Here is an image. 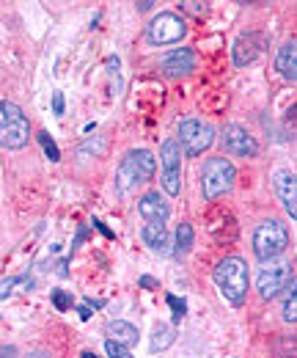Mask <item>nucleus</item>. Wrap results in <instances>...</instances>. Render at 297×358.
<instances>
[{
  "label": "nucleus",
  "instance_id": "obj_6",
  "mask_svg": "<svg viewBox=\"0 0 297 358\" xmlns=\"http://www.w3.org/2000/svg\"><path fill=\"white\" fill-rule=\"evenodd\" d=\"M179 149H184L187 157H198L215 143V127L201 119H184L179 122Z\"/></svg>",
  "mask_w": 297,
  "mask_h": 358
},
{
  "label": "nucleus",
  "instance_id": "obj_5",
  "mask_svg": "<svg viewBox=\"0 0 297 358\" xmlns=\"http://www.w3.org/2000/svg\"><path fill=\"white\" fill-rule=\"evenodd\" d=\"M289 248V231L281 221H264L254 231V254L259 262H273Z\"/></svg>",
  "mask_w": 297,
  "mask_h": 358
},
{
  "label": "nucleus",
  "instance_id": "obj_15",
  "mask_svg": "<svg viewBox=\"0 0 297 358\" xmlns=\"http://www.w3.org/2000/svg\"><path fill=\"white\" fill-rule=\"evenodd\" d=\"M275 72L284 78V80H292L295 83L297 78V42H287V45L278 50L275 55Z\"/></svg>",
  "mask_w": 297,
  "mask_h": 358
},
{
  "label": "nucleus",
  "instance_id": "obj_22",
  "mask_svg": "<svg viewBox=\"0 0 297 358\" xmlns=\"http://www.w3.org/2000/svg\"><path fill=\"white\" fill-rule=\"evenodd\" d=\"M39 143H42L44 155H47V160H50V163H58V160H61V152H58V146H55L52 135H50V133H39Z\"/></svg>",
  "mask_w": 297,
  "mask_h": 358
},
{
  "label": "nucleus",
  "instance_id": "obj_8",
  "mask_svg": "<svg viewBox=\"0 0 297 358\" xmlns=\"http://www.w3.org/2000/svg\"><path fill=\"white\" fill-rule=\"evenodd\" d=\"M184 34H187V25H184V20H182L179 14H173V11L157 14V17L149 22V28H146V39H149V45H154V47L176 45V42L184 39Z\"/></svg>",
  "mask_w": 297,
  "mask_h": 358
},
{
  "label": "nucleus",
  "instance_id": "obj_18",
  "mask_svg": "<svg viewBox=\"0 0 297 358\" xmlns=\"http://www.w3.org/2000/svg\"><path fill=\"white\" fill-rule=\"evenodd\" d=\"M193 240H196V234H193V226H190V224H179V226H176V243H173V257H176V259L187 257V254L193 251Z\"/></svg>",
  "mask_w": 297,
  "mask_h": 358
},
{
  "label": "nucleus",
  "instance_id": "obj_33",
  "mask_svg": "<svg viewBox=\"0 0 297 358\" xmlns=\"http://www.w3.org/2000/svg\"><path fill=\"white\" fill-rule=\"evenodd\" d=\"M58 275H61V278H66V275H69V270H66V259L58 265Z\"/></svg>",
  "mask_w": 297,
  "mask_h": 358
},
{
  "label": "nucleus",
  "instance_id": "obj_29",
  "mask_svg": "<svg viewBox=\"0 0 297 358\" xmlns=\"http://www.w3.org/2000/svg\"><path fill=\"white\" fill-rule=\"evenodd\" d=\"M94 226H96V229H99V231H102V234H105V237H108V240H113V237H116V234H113V231H110V229H108V226L102 224V221H99V218H94Z\"/></svg>",
  "mask_w": 297,
  "mask_h": 358
},
{
  "label": "nucleus",
  "instance_id": "obj_28",
  "mask_svg": "<svg viewBox=\"0 0 297 358\" xmlns=\"http://www.w3.org/2000/svg\"><path fill=\"white\" fill-rule=\"evenodd\" d=\"M0 358H17V348L14 345H0Z\"/></svg>",
  "mask_w": 297,
  "mask_h": 358
},
{
  "label": "nucleus",
  "instance_id": "obj_21",
  "mask_svg": "<svg viewBox=\"0 0 297 358\" xmlns=\"http://www.w3.org/2000/svg\"><path fill=\"white\" fill-rule=\"evenodd\" d=\"M284 322H295L297 320V292H295V278L289 281V287L284 289Z\"/></svg>",
  "mask_w": 297,
  "mask_h": 358
},
{
  "label": "nucleus",
  "instance_id": "obj_35",
  "mask_svg": "<svg viewBox=\"0 0 297 358\" xmlns=\"http://www.w3.org/2000/svg\"><path fill=\"white\" fill-rule=\"evenodd\" d=\"M85 303H88V306H94V309H102V306H105V303H102V301H94V298H88V301H85Z\"/></svg>",
  "mask_w": 297,
  "mask_h": 358
},
{
  "label": "nucleus",
  "instance_id": "obj_36",
  "mask_svg": "<svg viewBox=\"0 0 297 358\" xmlns=\"http://www.w3.org/2000/svg\"><path fill=\"white\" fill-rule=\"evenodd\" d=\"M80 358H99V356H96V353H91V350H83V353H80Z\"/></svg>",
  "mask_w": 297,
  "mask_h": 358
},
{
  "label": "nucleus",
  "instance_id": "obj_24",
  "mask_svg": "<svg viewBox=\"0 0 297 358\" xmlns=\"http://www.w3.org/2000/svg\"><path fill=\"white\" fill-rule=\"evenodd\" d=\"M105 350H108V356L110 358H132L129 348L119 345V342H113V339H105Z\"/></svg>",
  "mask_w": 297,
  "mask_h": 358
},
{
  "label": "nucleus",
  "instance_id": "obj_20",
  "mask_svg": "<svg viewBox=\"0 0 297 358\" xmlns=\"http://www.w3.org/2000/svg\"><path fill=\"white\" fill-rule=\"evenodd\" d=\"M173 339H176V336H173V328H171V325H163V322H160V325L154 328V334H152V342H149V350H152V353H160V350H168L171 345H173Z\"/></svg>",
  "mask_w": 297,
  "mask_h": 358
},
{
  "label": "nucleus",
  "instance_id": "obj_14",
  "mask_svg": "<svg viewBox=\"0 0 297 358\" xmlns=\"http://www.w3.org/2000/svg\"><path fill=\"white\" fill-rule=\"evenodd\" d=\"M160 69L171 75V78H179V75H190L196 69V55L190 47H182V50H171L168 55H163L160 61Z\"/></svg>",
  "mask_w": 297,
  "mask_h": 358
},
{
  "label": "nucleus",
  "instance_id": "obj_17",
  "mask_svg": "<svg viewBox=\"0 0 297 358\" xmlns=\"http://www.w3.org/2000/svg\"><path fill=\"white\" fill-rule=\"evenodd\" d=\"M140 237H143V243L154 251V254H168V229L166 224H146L143 226V231H140Z\"/></svg>",
  "mask_w": 297,
  "mask_h": 358
},
{
  "label": "nucleus",
  "instance_id": "obj_11",
  "mask_svg": "<svg viewBox=\"0 0 297 358\" xmlns=\"http://www.w3.org/2000/svg\"><path fill=\"white\" fill-rule=\"evenodd\" d=\"M273 187H275V193H278V199H281L287 215L295 221L297 218V177L292 171L281 169V171L273 174Z\"/></svg>",
  "mask_w": 297,
  "mask_h": 358
},
{
  "label": "nucleus",
  "instance_id": "obj_25",
  "mask_svg": "<svg viewBox=\"0 0 297 358\" xmlns=\"http://www.w3.org/2000/svg\"><path fill=\"white\" fill-rule=\"evenodd\" d=\"M168 306H171V312H173V322H182V317L187 314V303L179 301L176 295H168Z\"/></svg>",
  "mask_w": 297,
  "mask_h": 358
},
{
  "label": "nucleus",
  "instance_id": "obj_4",
  "mask_svg": "<svg viewBox=\"0 0 297 358\" xmlns=\"http://www.w3.org/2000/svg\"><path fill=\"white\" fill-rule=\"evenodd\" d=\"M234 179H237V169L231 160L226 157H210L201 169V193L207 201H217L223 199L226 193H231L234 187Z\"/></svg>",
  "mask_w": 297,
  "mask_h": 358
},
{
  "label": "nucleus",
  "instance_id": "obj_30",
  "mask_svg": "<svg viewBox=\"0 0 297 358\" xmlns=\"http://www.w3.org/2000/svg\"><path fill=\"white\" fill-rule=\"evenodd\" d=\"M140 287H143V289H157L160 284H157L154 278H149V275H143V278H140Z\"/></svg>",
  "mask_w": 297,
  "mask_h": 358
},
{
  "label": "nucleus",
  "instance_id": "obj_34",
  "mask_svg": "<svg viewBox=\"0 0 297 358\" xmlns=\"http://www.w3.org/2000/svg\"><path fill=\"white\" fill-rule=\"evenodd\" d=\"M25 358H50V356H47L44 350H34V353H28Z\"/></svg>",
  "mask_w": 297,
  "mask_h": 358
},
{
  "label": "nucleus",
  "instance_id": "obj_32",
  "mask_svg": "<svg viewBox=\"0 0 297 358\" xmlns=\"http://www.w3.org/2000/svg\"><path fill=\"white\" fill-rule=\"evenodd\" d=\"M78 314H80V320H91V309H88V306H80Z\"/></svg>",
  "mask_w": 297,
  "mask_h": 358
},
{
  "label": "nucleus",
  "instance_id": "obj_13",
  "mask_svg": "<svg viewBox=\"0 0 297 358\" xmlns=\"http://www.w3.org/2000/svg\"><path fill=\"white\" fill-rule=\"evenodd\" d=\"M261 50H264V36H261V34H242V36L234 42V50H231L234 66H248V64H254L256 58L261 55Z\"/></svg>",
  "mask_w": 297,
  "mask_h": 358
},
{
  "label": "nucleus",
  "instance_id": "obj_9",
  "mask_svg": "<svg viewBox=\"0 0 297 358\" xmlns=\"http://www.w3.org/2000/svg\"><path fill=\"white\" fill-rule=\"evenodd\" d=\"M160 166H163V190L168 196L182 193V149L176 138H166L160 146Z\"/></svg>",
  "mask_w": 297,
  "mask_h": 358
},
{
  "label": "nucleus",
  "instance_id": "obj_12",
  "mask_svg": "<svg viewBox=\"0 0 297 358\" xmlns=\"http://www.w3.org/2000/svg\"><path fill=\"white\" fill-rule=\"evenodd\" d=\"M138 213H140V218H143L146 224H166L171 215V207H168V201L160 196V190H149V193L140 196Z\"/></svg>",
  "mask_w": 297,
  "mask_h": 358
},
{
  "label": "nucleus",
  "instance_id": "obj_26",
  "mask_svg": "<svg viewBox=\"0 0 297 358\" xmlns=\"http://www.w3.org/2000/svg\"><path fill=\"white\" fill-rule=\"evenodd\" d=\"M52 113H55V116H64V94H61V91L52 94Z\"/></svg>",
  "mask_w": 297,
  "mask_h": 358
},
{
  "label": "nucleus",
  "instance_id": "obj_10",
  "mask_svg": "<svg viewBox=\"0 0 297 358\" xmlns=\"http://www.w3.org/2000/svg\"><path fill=\"white\" fill-rule=\"evenodd\" d=\"M220 141H223L226 152L234 155V157H256V155H259V143H256V138L248 133L245 127H240V124H226Z\"/></svg>",
  "mask_w": 297,
  "mask_h": 358
},
{
  "label": "nucleus",
  "instance_id": "obj_23",
  "mask_svg": "<svg viewBox=\"0 0 297 358\" xmlns=\"http://www.w3.org/2000/svg\"><path fill=\"white\" fill-rule=\"evenodd\" d=\"M50 298H52V306L58 309V312H66V309H72V295L69 292H64V289H52L50 292Z\"/></svg>",
  "mask_w": 297,
  "mask_h": 358
},
{
  "label": "nucleus",
  "instance_id": "obj_19",
  "mask_svg": "<svg viewBox=\"0 0 297 358\" xmlns=\"http://www.w3.org/2000/svg\"><path fill=\"white\" fill-rule=\"evenodd\" d=\"M34 287H36V284H34V278H28V275H8V278L0 281V301L8 298V295H14V289L28 292V289H34Z\"/></svg>",
  "mask_w": 297,
  "mask_h": 358
},
{
  "label": "nucleus",
  "instance_id": "obj_1",
  "mask_svg": "<svg viewBox=\"0 0 297 358\" xmlns=\"http://www.w3.org/2000/svg\"><path fill=\"white\" fill-rule=\"evenodd\" d=\"M215 284L220 289V295L231 303V306H242L248 298V284H251V273L248 262L242 257H226L215 265L212 273Z\"/></svg>",
  "mask_w": 297,
  "mask_h": 358
},
{
  "label": "nucleus",
  "instance_id": "obj_3",
  "mask_svg": "<svg viewBox=\"0 0 297 358\" xmlns=\"http://www.w3.org/2000/svg\"><path fill=\"white\" fill-rule=\"evenodd\" d=\"M31 141V122L20 105L0 99V146L3 149H22Z\"/></svg>",
  "mask_w": 297,
  "mask_h": 358
},
{
  "label": "nucleus",
  "instance_id": "obj_7",
  "mask_svg": "<svg viewBox=\"0 0 297 358\" xmlns=\"http://www.w3.org/2000/svg\"><path fill=\"white\" fill-rule=\"evenodd\" d=\"M292 278H295V273H292V265H289V262H281V259L264 262V265L259 268V275H256L259 295H261L264 301H273V298H278V295L289 287Z\"/></svg>",
  "mask_w": 297,
  "mask_h": 358
},
{
  "label": "nucleus",
  "instance_id": "obj_31",
  "mask_svg": "<svg viewBox=\"0 0 297 358\" xmlns=\"http://www.w3.org/2000/svg\"><path fill=\"white\" fill-rule=\"evenodd\" d=\"M135 6H138V11H149L154 3H152V0H140V3H135Z\"/></svg>",
  "mask_w": 297,
  "mask_h": 358
},
{
  "label": "nucleus",
  "instance_id": "obj_16",
  "mask_svg": "<svg viewBox=\"0 0 297 358\" xmlns=\"http://www.w3.org/2000/svg\"><path fill=\"white\" fill-rule=\"evenodd\" d=\"M105 334H108V339H113V342H119V345H124V348L138 345V339H140L138 328H135L132 322H127V320H110V322L105 325Z\"/></svg>",
  "mask_w": 297,
  "mask_h": 358
},
{
  "label": "nucleus",
  "instance_id": "obj_2",
  "mask_svg": "<svg viewBox=\"0 0 297 358\" xmlns=\"http://www.w3.org/2000/svg\"><path fill=\"white\" fill-rule=\"evenodd\" d=\"M154 171H157L154 155L149 149H132V152L124 155V160L116 169V193L127 196L129 190H135L138 185L152 182Z\"/></svg>",
  "mask_w": 297,
  "mask_h": 358
},
{
  "label": "nucleus",
  "instance_id": "obj_27",
  "mask_svg": "<svg viewBox=\"0 0 297 358\" xmlns=\"http://www.w3.org/2000/svg\"><path fill=\"white\" fill-rule=\"evenodd\" d=\"M85 234H88V229H85V226H80V229H78V237H75V243H72V254H75V251L83 245Z\"/></svg>",
  "mask_w": 297,
  "mask_h": 358
}]
</instances>
